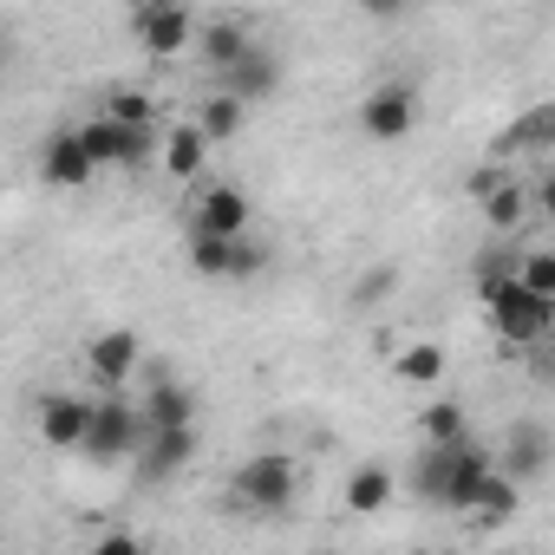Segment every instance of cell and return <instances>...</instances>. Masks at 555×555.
Masks as SVG:
<instances>
[{
  "instance_id": "cell-8",
  "label": "cell",
  "mask_w": 555,
  "mask_h": 555,
  "mask_svg": "<svg viewBox=\"0 0 555 555\" xmlns=\"http://www.w3.org/2000/svg\"><path fill=\"white\" fill-rule=\"evenodd\" d=\"M131 366H138V334H131V327H105V334L86 340V373H92L105 392H118V386L131 379Z\"/></svg>"
},
{
  "instance_id": "cell-27",
  "label": "cell",
  "mask_w": 555,
  "mask_h": 555,
  "mask_svg": "<svg viewBox=\"0 0 555 555\" xmlns=\"http://www.w3.org/2000/svg\"><path fill=\"white\" fill-rule=\"evenodd\" d=\"M496 183H509V170H503V157H490V164H477V170H470V177H464V190H470V196H477V203H483V196H490V190H496Z\"/></svg>"
},
{
  "instance_id": "cell-15",
  "label": "cell",
  "mask_w": 555,
  "mask_h": 555,
  "mask_svg": "<svg viewBox=\"0 0 555 555\" xmlns=\"http://www.w3.org/2000/svg\"><path fill=\"white\" fill-rule=\"evenodd\" d=\"M248 47H255V40H248V27H242V21H209V27L196 34V53H203L209 79H216V73H229Z\"/></svg>"
},
{
  "instance_id": "cell-22",
  "label": "cell",
  "mask_w": 555,
  "mask_h": 555,
  "mask_svg": "<svg viewBox=\"0 0 555 555\" xmlns=\"http://www.w3.org/2000/svg\"><path fill=\"white\" fill-rule=\"evenodd\" d=\"M522 209H529L522 177H509V183H496V190L483 196V222H490L496 235H516V229H522Z\"/></svg>"
},
{
  "instance_id": "cell-5",
  "label": "cell",
  "mask_w": 555,
  "mask_h": 555,
  "mask_svg": "<svg viewBox=\"0 0 555 555\" xmlns=\"http://www.w3.org/2000/svg\"><path fill=\"white\" fill-rule=\"evenodd\" d=\"M418 86H405V79H386V86H373L366 99H360V131L373 138V144H399V138H412L418 131Z\"/></svg>"
},
{
  "instance_id": "cell-21",
  "label": "cell",
  "mask_w": 555,
  "mask_h": 555,
  "mask_svg": "<svg viewBox=\"0 0 555 555\" xmlns=\"http://www.w3.org/2000/svg\"><path fill=\"white\" fill-rule=\"evenodd\" d=\"M477 516H490V522H509L516 509H522V477H509L503 464L483 477V490H477V503H470Z\"/></svg>"
},
{
  "instance_id": "cell-1",
  "label": "cell",
  "mask_w": 555,
  "mask_h": 555,
  "mask_svg": "<svg viewBox=\"0 0 555 555\" xmlns=\"http://www.w3.org/2000/svg\"><path fill=\"white\" fill-rule=\"evenodd\" d=\"M477 301L490 308L503 347H522V353H529V347H542V340L555 334V295L522 288L516 261H490V268L477 274Z\"/></svg>"
},
{
  "instance_id": "cell-7",
  "label": "cell",
  "mask_w": 555,
  "mask_h": 555,
  "mask_svg": "<svg viewBox=\"0 0 555 555\" xmlns=\"http://www.w3.org/2000/svg\"><path fill=\"white\" fill-rule=\"evenodd\" d=\"M40 170H47L53 190H86V183L99 177V157L86 151V138H79V125H73V131H53V138H47Z\"/></svg>"
},
{
  "instance_id": "cell-25",
  "label": "cell",
  "mask_w": 555,
  "mask_h": 555,
  "mask_svg": "<svg viewBox=\"0 0 555 555\" xmlns=\"http://www.w3.org/2000/svg\"><path fill=\"white\" fill-rule=\"evenodd\" d=\"M516 274H522V288L555 295V248H529V255H516Z\"/></svg>"
},
{
  "instance_id": "cell-24",
  "label": "cell",
  "mask_w": 555,
  "mask_h": 555,
  "mask_svg": "<svg viewBox=\"0 0 555 555\" xmlns=\"http://www.w3.org/2000/svg\"><path fill=\"white\" fill-rule=\"evenodd\" d=\"M392 373H399L405 386H438V379H444V347L418 340V347H405V353L392 360Z\"/></svg>"
},
{
  "instance_id": "cell-19",
  "label": "cell",
  "mask_w": 555,
  "mask_h": 555,
  "mask_svg": "<svg viewBox=\"0 0 555 555\" xmlns=\"http://www.w3.org/2000/svg\"><path fill=\"white\" fill-rule=\"evenodd\" d=\"M144 418H151V425H190V418H196V392L177 386V379H151V392H144Z\"/></svg>"
},
{
  "instance_id": "cell-26",
  "label": "cell",
  "mask_w": 555,
  "mask_h": 555,
  "mask_svg": "<svg viewBox=\"0 0 555 555\" xmlns=\"http://www.w3.org/2000/svg\"><path fill=\"white\" fill-rule=\"evenodd\" d=\"M105 112H112V118H125V125H157V105H151L144 92H112V99H105Z\"/></svg>"
},
{
  "instance_id": "cell-23",
  "label": "cell",
  "mask_w": 555,
  "mask_h": 555,
  "mask_svg": "<svg viewBox=\"0 0 555 555\" xmlns=\"http://www.w3.org/2000/svg\"><path fill=\"white\" fill-rule=\"evenodd\" d=\"M418 438L425 444H457V438H470V412L457 399H438V405L418 412Z\"/></svg>"
},
{
  "instance_id": "cell-12",
  "label": "cell",
  "mask_w": 555,
  "mask_h": 555,
  "mask_svg": "<svg viewBox=\"0 0 555 555\" xmlns=\"http://www.w3.org/2000/svg\"><path fill=\"white\" fill-rule=\"evenodd\" d=\"M190 457H196V418L190 425H151V444L138 451L144 477H177Z\"/></svg>"
},
{
  "instance_id": "cell-13",
  "label": "cell",
  "mask_w": 555,
  "mask_h": 555,
  "mask_svg": "<svg viewBox=\"0 0 555 555\" xmlns=\"http://www.w3.org/2000/svg\"><path fill=\"white\" fill-rule=\"evenodd\" d=\"M157 164H164L177 183H196V177L209 170V131H203V125H170V131H164Z\"/></svg>"
},
{
  "instance_id": "cell-16",
  "label": "cell",
  "mask_w": 555,
  "mask_h": 555,
  "mask_svg": "<svg viewBox=\"0 0 555 555\" xmlns=\"http://www.w3.org/2000/svg\"><path fill=\"white\" fill-rule=\"evenodd\" d=\"M503 470L509 477H542L548 470V431L542 425H509V438H503Z\"/></svg>"
},
{
  "instance_id": "cell-9",
  "label": "cell",
  "mask_w": 555,
  "mask_h": 555,
  "mask_svg": "<svg viewBox=\"0 0 555 555\" xmlns=\"http://www.w3.org/2000/svg\"><path fill=\"white\" fill-rule=\"evenodd\" d=\"M86 431H92V399H79V392H53V399L40 405V438H47L53 451H79Z\"/></svg>"
},
{
  "instance_id": "cell-20",
  "label": "cell",
  "mask_w": 555,
  "mask_h": 555,
  "mask_svg": "<svg viewBox=\"0 0 555 555\" xmlns=\"http://www.w3.org/2000/svg\"><path fill=\"white\" fill-rule=\"evenodd\" d=\"M242 118H248V99H235V92H222V86H216V92L203 99V112H196V125L209 131V144H229V138L242 131Z\"/></svg>"
},
{
  "instance_id": "cell-2",
  "label": "cell",
  "mask_w": 555,
  "mask_h": 555,
  "mask_svg": "<svg viewBox=\"0 0 555 555\" xmlns=\"http://www.w3.org/2000/svg\"><path fill=\"white\" fill-rule=\"evenodd\" d=\"M490 470H496V451H483L477 438H457V444H425V457L412 464V490H418L431 509H470Z\"/></svg>"
},
{
  "instance_id": "cell-32",
  "label": "cell",
  "mask_w": 555,
  "mask_h": 555,
  "mask_svg": "<svg viewBox=\"0 0 555 555\" xmlns=\"http://www.w3.org/2000/svg\"><path fill=\"white\" fill-rule=\"evenodd\" d=\"M144 8H157V0H131V14H144Z\"/></svg>"
},
{
  "instance_id": "cell-6",
  "label": "cell",
  "mask_w": 555,
  "mask_h": 555,
  "mask_svg": "<svg viewBox=\"0 0 555 555\" xmlns=\"http://www.w3.org/2000/svg\"><path fill=\"white\" fill-rule=\"evenodd\" d=\"M196 34H203V27H196V14L183 8V0H157V8H144V14H138V40H144V53H151V60L183 53Z\"/></svg>"
},
{
  "instance_id": "cell-10",
  "label": "cell",
  "mask_w": 555,
  "mask_h": 555,
  "mask_svg": "<svg viewBox=\"0 0 555 555\" xmlns=\"http://www.w3.org/2000/svg\"><path fill=\"white\" fill-rule=\"evenodd\" d=\"M216 86L235 92V99H248V105H255V99H274V86H282V60H274L268 47H248L229 73H216Z\"/></svg>"
},
{
  "instance_id": "cell-17",
  "label": "cell",
  "mask_w": 555,
  "mask_h": 555,
  "mask_svg": "<svg viewBox=\"0 0 555 555\" xmlns=\"http://www.w3.org/2000/svg\"><path fill=\"white\" fill-rule=\"evenodd\" d=\"M340 503H347L353 516H379V509L392 503V470H386V464H360V470L347 477Z\"/></svg>"
},
{
  "instance_id": "cell-18",
  "label": "cell",
  "mask_w": 555,
  "mask_h": 555,
  "mask_svg": "<svg viewBox=\"0 0 555 555\" xmlns=\"http://www.w3.org/2000/svg\"><path fill=\"white\" fill-rule=\"evenodd\" d=\"M235 242H242V235H209V229H196V235H190V268L203 274V282H235Z\"/></svg>"
},
{
  "instance_id": "cell-14",
  "label": "cell",
  "mask_w": 555,
  "mask_h": 555,
  "mask_svg": "<svg viewBox=\"0 0 555 555\" xmlns=\"http://www.w3.org/2000/svg\"><path fill=\"white\" fill-rule=\"evenodd\" d=\"M542 144H555V105H535V112L509 118V125L496 131V151H490V157H503V164H509L516 151L529 157V151H542Z\"/></svg>"
},
{
  "instance_id": "cell-11",
  "label": "cell",
  "mask_w": 555,
  "mask_h": 555,
  "mask_svg": "<svg viewBox=\"0 0 555 555\" xmlns=\"http://www.w3.org/2000/svg\"><path fill=\"white\" fill-rule=\"evenodd\" d=\"M248 222H255V209H248V196L235 183H209L196 196V229H209V235H248Z\"/></svg>"
},
{
  "instance_id": "cell-29",
  "label": "cell",
  "mask_w": 555,
  "mask_h": 555,
  "mask_svg": "<svg viewBox=\"0 0 555 555\" xmlns=\"http://www.w3.org/2000/svg\"><path fill=\"white\" fill-rule=\"evenodd\" d=\"M360 14H366V21H399L405 0H360Z\"/></svg>"
},
{
  "instance_id": "cell-4",
  "label": "cell",
  "mask_w": 555,
  "mask_h": 555,
  "mask_svg": "<svg viewBox=\"0 0 555 555\" xmlns=\"http://www.w3.org/2000/svg\"><path fill=\"white\" fill-rule=\"evenodd\" d=\"M295 483H301V477H295V457H288V451H255V457L235 470L229 490H235L242 509H268V516H274V509L295 503Z\"/></svg>"
},
{
  "instance_id": "cell-30",
  "label": "cell",
  "mask_w": 555,
  "mask_h": 555,
  "mask_svg": "<svg viewBox=\"0 0 555 555\" xmlns=\"http://www.w3.org/2000/svg\"><path fill=\"white\" fill-rule=\"evenodd\" d=\"M535 203H542V216H548V222H555V170H548V177H542V183H535Z\"/></svg>"
},
{
  "instance_id": "cell-31",
  "label": "cell",
  "mask_w": 555,
  "mask_h": 555,
  "mask_svg": "<svg viewBox=\"0 0 555 555\" xmlns=\"http://www.w3.org/2000/svg\"><path fill=\"white\" fill-rule=\"evenodd\" d=\"M131 548H138V535H105L99 542V555H131Z\"/></svg>"
},
{
  "instance_id": "cell-28",
  "label": "cell",
  "mask_w": 555,
  "mask_h": 555,
  "mask_svg": "<svg viewBox=\"0 0 555 555\" xmlns=\"http://www.w3.org/2000/svg\"><path fill=\"white\" fill-rule=\"evenodd\" d=\"M261 268H268V248L242 235V242H235V282H248V274H261Z\"/></svg>"
},
{
  "instance_id": "cell-3",
  "label": "cell",
  "mask_w": 555,
  "mask_h": 555,
  "mask_svg": "<svg viewBox=\"0 0 555 555\" xmlns=\"http://www.w3.org/2000/svg\"><path fill=\"white\" fill-rule=\"evenodd\" d=\"M151 444V418L131 405V399H118V392H105V399H92V431H86V457L92 464H125V457H138Z\"/></svg>"
}]
</instances>
